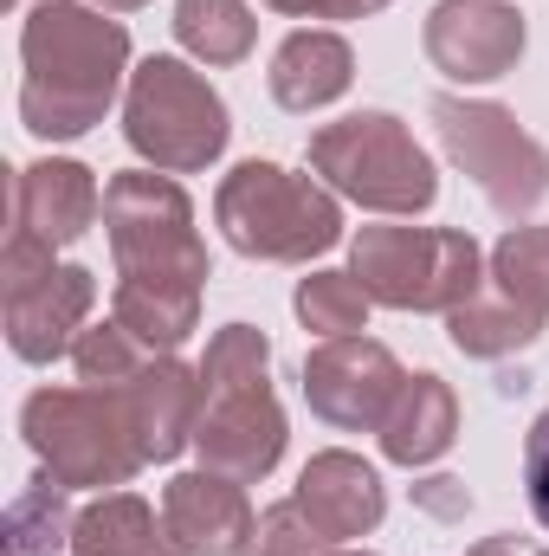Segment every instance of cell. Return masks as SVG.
Here are the masks:
<instances>
[{
	"instance_id": "cell-34",
	"label": "cell",
	"mask_w": 549,
	"mask_h": 556,
	"mask_svg": "<svg viewBox=\"0 0 549 556\" xmlns=\"http://www.w3.org/2000/svg\"><path fill=\"white\" fill-rule=\"evenodd\" d=\"M323 556H375V551H323Z\"/></svg>"
},
{
	"instance_id": "cell-15",
	"label": "cell",
	"mask_w": 549,
	"mask_h": 556,
	"mask_svg": "<svg viewBox=\"0 0 549 556\" xmlns=\"http://www.w3.org/2000/svg\"><path fill=\"white\" fill-rule=\"evenodd\" d=\"M104 214V188L85 162H65V155H39L13 175V227L20 233H39L46 247H72L98 227Z\"/></svg>"
},
{
	"instance_id": "cell-31",
	"label": "cell",
	"mask_w": 549,
	"mask_h": 556,
	"mask_svg": "<svg viewBox=\"0 0 549 556\" xmlns=\"http://www.w3.org/2000/svg\"><path fill=\"white\" fill-rule=\"evenodd\" d=\"M266 7L284 13V20H369L388 0H266Z\"/></svg>"
},
{
	"instance_id": "cell-24",
	"label": "cell",
	"mask_w": 549,
	"mask_h": 556,
	"mask_svg": "<svg viewBox=\"0 0 549 556\" xmlns=\"http://www.w3.org/2000/svg\"><path fill=\"white\" fill-rule=\"evenodd\" d=\"M369 304L375 298L362 291L356 273H310L297 278V298H291L297 324L317 330V337H362L369 330Z\"/></svg>"
},
{
	"instance_id": "cell-8",
	"label": "cell",
	"mask_w": 549,
	"mask_h": 556,
	"mask_svg": "<svg viewBox=\"0 0 549 556\" xmlns=\"http://www.w3.org/2000/svg\"><path fill=\"white\" fill-rule=\"evenodd\" d=\"M433 130H439V149L452 155L459 175L478 181V194L518 220V214H537L549 201V142H537L505 104H485V98H452L439 91L426 104Z\"/></svg>"
},
{
	"instance_id": "cell-36",
	"label": "cell",
	"mask_w": 549,
	"mask_h": 556,
	"mask_svg": "<svg viewBox=\"0 0 549 556\" xmlns=\"http://www.w3.org/2000/svg\"><path fill=\"white\" fill-rule=\"evenodd\" d=\"M537 556H549V551H537Z\"/></svg>"
},
{
	"instance_id": "cell-26",
	"label": "cell",
	"mask_w": 549,
	"mask_h": 556,
	"mask_svg": "<svg viewBox=\"0 0 549 556\" xmlns=\"http://www.w3.org/2000/svg\"><path fill=\"white\" fill-rule=\"evenodd\" d=\"M246 382H272V337L253 324H227L214 330L207 356H201V389H246Z\"/></svg>"
},
{
	"instance_id": "cell-18",
	"label": "cell",
	"mask_w": 549,
	"mask_h": 556,
	"mask_svg": "<svg viewBox=\"0 0 549 556\" xmlns=\"http://www.w3.org/2000/svg\"><path fill=\"white\" fill-rule=\"evenodd\" d=\"M375 440H382V453L395 466H433V459H446L452 440H459V395L433 369H420V376L401 382V395L388 402Z\"/></svg>"
},
{
	"instance_id": "cell-6",
	"label": "cell",
	"mask_w": 549,
	"mask_h": 556,
	"mask_svg": "<svg viewBox=\"0 0 549 556\" xmlns=\"http://www.w3.org/2000/svg\"><path fill=\"white\" fill-rule=\"evenodd\" d=\"M349 273L388 311H459L478 278L485 253L459 227H362L349 240Z\"/></svg>"
},
{
	"instance_id": "cell-28",
	"label": "cell",
	"mask_w": 549,
	"mask_h": 556,
	"mask_svg": "<svg viewBox=\"0 0 549 556\" xmlns=\"http://www.w3.org/2000/svg\"><path fill=\"white\" fill-rule=\"evenodd\" d=\"M323 551H330V538L304 518V505L297 498H278V505H266L253 518V538H246L240 556H323Z\"/></svg>"
},
{
	"instance_id": "cell-27",
	"label": "cell",
	"mask_w": 549,
	"mask_h": 556,
	"mask_svg": "<svg viewBox=\"0 0 549 556\" xmlns=\"http://www.w3.org/2000/svg\"><path fill=\"white\" fill-rule=\"evenodd\" d=\"M149 356H155V350H149V343H137L117 317H111V324H91V330L72 343L78 382H91V389H117V382H130Z\"/></svg>"
},
{
	"instance_id": "cell-2",
	"label": "cell",
	"mask_w": 549,
	"mask_h": 556,
	"mask_svg": "<svg viewBox=\"0 0 549 556\" xmlns=\"http://www.w3.org/2000/svg\"><path fill=\"white\" fill-rule=\"evenodd\" d=\"M214 220L233 253L266 266H310L343 240V201L317 175H291L259 155L214 188Z\"/></svg>"
},
{
	"instance_id": "cell-12",
	"label": "cell",
	"mask_w": 549,
	"mask_h": 556,
	"mask_svg": "<svg viewBox=\"0 0 549 556\" xmlns=\"http://www.w3.org/2000/svg\"><path fill=\"white\" fill-rule=\"evenodd\" d=\"M91 304H98V273L91 266H52L46 278H33L20 291H0L7 350L20 363H59L85 337Z\"/></svg>"
},
{
	"instance_id": "cell-9",
	"label": "cell",
	"mask_w": 549,
	"mask_h": 556,
	"mask_svg": "<svg viewBox=\"0 0 549 556\" xmlns=\"http://www.w3.org/2000/svg\"><path fill=\"white\" fill-rule=\"evenodd\" d=\"M401 382H408V369L375 337H323L304 356V402L336 433H375L388 402L401 395Z\"/></svg>"
},
{
	"instance_id": "cell-29",
	"label": "cell",
	"mask_w": 549,
	"mask_h": 556,
	"mask_svg": "<svg viewBox=\"0 0 549 556\" xmlns=\"http://www.w3.org/2000/svg\"><path fill=\"white\" fill-rule=\"evenodd\" d=\"M524 492H531V511L549 531V408L531 420V440H524Z\"/></svg>"
},
{
	"instance_id": "cell-33",
	"label": "cell",
	"mask_w": 549,
	"mask_h": 556,
	"mask_svg": "<svg viewBox=\"0 0 549 556\" xmlns=\"http://www.w3.org/2000/svg\"><path fill=\"white\" fill-rule=\"evenodd\" d=\"M91 7H104V13H137V7H149V0H91Z\"/></svg>"
},
{
	"instance_id": "cell-1",
	"label": "cell",
	"mask_w": 549,
	"mask_h": 556,
	"mask_svg": "<svg viewBox=\"0 0 549 556\" xmlns=\"http://www.w3.org/2000/svg\"><path fill=\"white\" fill-rule=\"evenodd\" d=\"M20 65V124L39 142H78L111 117L130 78V26L91 0H33Z\"/></svg>"
},
{
	"instance_id": "cell-16",
	"label": "cell",
	"mask_w": 549,
	"mask_h": 556,
	"mask_svg": "<svg viewBox=\"0 0 549 556\" xmlns=\"http://www.w3.org/2000/svg\"><path fill=\"white\" fill-rule=\"evenodd\" d=\"M162 518L188 556H240L253 538V505L227 472H175L162 485Z\"/></svg>"
},
{
	"instance_id": "cell-19",
	"label": "cell",
	"mask_w": 549,
	"mask_h": 556,
	"mask_svg": "<svg viewBox=\"0 0 549 556\" xmlns=\"http://www.w3.org/2000/svg\"><path fill=\"white\" fill-rule=\"evenodd\" d=\"M72 556H188L168 518H155L137 492H98L78 525H72Z\"/></svg>"
},
{
	"instance_id": "cell-35",
	"label": "cell",
	"mask_w": 549,
	"mask_h": 556,
	"mask_svg": "<svg viewBox=\"0 0 549 556\" xmlns=\"http://www.w3.org/2000/svg\"><path fill=\"white\" fill-rule=\"evenodd\" d=\"M13 7H33V0H13Z\"/></svg>"
},
{
	"instance_id": "cell-11",
	"label": "cell",
	"mask_w": 549,
	"mask_h": 556,
	"mask_svg": "<svg viewBox=\"0 0 549 556\" xmlns=\"http://www.w3.org/2000/svg\"><path fill=\"white\" fill-rule=\"evenodd\" d=\"M194 453L207 472H227L240 485L272 479L284 459V408H278L272 382L214 389L201 408V427H194Z\"/></svg>"
},
{
	"instance_id": "cell-7",
	"label": "cell",
	"mask_w": 549,
	"mask_h": 556,
	"mask_svg": "<svg viewBox=\"0 0 549 556\" xmlns=\"http://www.w3.org/2000/svg\"><path fill=\"white\" fill-rule=\"evenodd\" d=\"M104 233L117 278H168V285H207V247L194 233V201L162 168H124L104 181Z\"/></svg>"
},
{
	"instance_id": "cell-10",
	"label": "cell",
	"mask_w": 549,
	"mask_h": 556,
	"mask_svg": "<svg viewBox=\"0 0 549 556\" xmlns=\"http://www.w3.org/2000/svg\"><path fill=\"white\" fill-rule=\"evenodd\" d=\"M426 59L439 78L452 85H491L505 72H518L524 46H531V26L511 0H439L426 13V33H420Z\"/></svg>"
},
{
	"instance_id": "cell-5",
	"label": "cell",
	"mask_w": 549,
	"mask_h": 556,
	"mask_svg": "<svg viewBox=\"0 0 549 556\" xmlns=\"http://www.w3.org/2000/svg\"><path fill=\"white\" fill-rule=\"evenodd\" d=\"M233 137V117H227V98L207 85V72H194L188 59H142L130 72V91H124V142L137 149L149 168L162 175H201L227 155Z\"/></svg>"
},
{
	"instance_id": "cell-22",
	"label": "cell",
	"mask_w": 549,
	"mask_h": 556,
	"mask_svg": "<svg viewBox=\"0 0 549 556\" xmlns=\"http://www.w3.org/2000/svg\"><path fill=\"white\" fill-rule=\"evenodd\" d=\"M175 39L188 59L201 65H240L253 59V39H259V20L246 0H175Z\"/></svg>"
},
{
	"instance_id": "cell-13",
	"label": "cell",
	"mask_w": 549,
	"mask_h": 556,
	"mask_svg": "<svg viewBox=\"0 0 549 556\" xmlns=\"http://www.w3.org/2000/svg\"><path fill=\"white\" fill-rule=\"evenodd\" d=\"M111 395L124 402V420H130V433H137L149 466H168L181 446H194L207 389H201V369H188L181 356H149L137 376L117 382Z\"/></svg>"
},
{
	"instance_id": "cell-14",
	"label": "cell",
	"mask_w": 549,
	"mask_h": 556,
	"mask_svg": "<svg viewBox=\"0 0 549 556\" xmlns=\"http://www.w3.org/2000/svg\"><path fill=\"white\" fill-rule=\"evenodd\" d=\"M304 518L330 538V544H349V538H369L382 518H388V485L382 472L349 453V446H330V453H310L304 472H297V492Z\"/></svg>"
},
{
	"instance_id": "cell-23",
	"label": "cell",
	"mask_w": 549,
	"mask_h": 556,
	"mask_svg": "<svg viewBox=\"0 0 549 556\" xmlns=\"http://www.w3.org/2000/svg\"><path fill=\"white\" fill-rule=\"evenodd\" d=\"M72 525L78 511L65 505V485L39 466V479H26L7 505V538H13V556H59L72 551Z\"/></svg>"
},
{
	"instance_id": "cell-30",
	"label": "cell",
	"mask_w": 549,
	"mask_h": 556,
	"mask_svg": "<svg viewBox=\"0 0 549 556\" xmlns=\"http://www.w3.org/2000/svg\"><path fill=\"white\" fill-rule=\"evenodd\" d=\"M413 505H420L426 518H446V525H452V518H465V511H472V492H465L459 479L433 472V479H420V485H413Z\"/></svg>"
},
{
	"instance_id": "cell-25",
	"label": "cell",
	"mask_w": 549,
	"mask_h": 556,
	"mask_svg": "<svg viewBox=\"0 0 549 556\" xmlns=\"http://www.w3.org/2000/svg\"><path fill=\"white\" fill-rule=\"evenodd\" d=\"M491 278L511 304L549 317V227H511L498 247H491Z\"/></svg>"
},
{
	"instance_id": "cell-21",
	"label": "cell",
	"mask_w": 549,
	"mask_h": 556,
	"mask_svg": "<svg viewBox=\"0 0 549 556\" xmlns=\"http://www.w3.org/2000/svg\"><path fill=\"white\" fill-rule=\"evenodd\" d=\"M446 337H452V350L459 356H478V363H505V356H518V350H531L537 337H544V317L537 311H524V304H511L505 291H472L459 311H446Z\"/></svg>"
},
{
	"instance_id": "cell-3",
	"label": "cell",
	"mask_w": 549,
	"mask_h": 556,
	"mask_svg": "<svg viewBox=\"0 0 549 556\" xmlns=\"http://www.w3.org/2000/svg\"><path fill=\"white\" fill-rule=\"evenodd\" d=\"M304 155H310V175L330 194H343L369 214H426L439 201L433 155L388 111H356V117H336V124L310 130Z\"/></svg>"
},
{
	"instance_id": "cell-20",
	"label": "cell",
	"mask_w": 549,
	"mask_h": 556,
	"mask_svg": "<svg viewBox=\"0 0 549 556\" xmlns=\"http://www.w3.org/2000/svg\"><path fill=\"white\" fill-rule=\"evenodd\" d=\"M111 317H117L137 343H149L155 356H175V350L201 330V291H194V285H168V278H117Z\"/></svg>"
},
{
	"instance_id": "cell-4",
	"label": "cell",
	"mask_w": 549,
	"mask_h": 556,
	"mask_svg": "<svg viewBox=\"0 0 549 556\" xmlns=\"http://www.w3.org/2000/svg\"><path fill=\"white\" fill-rule=\"evenodd\" d=\"M20 433L33 459L65 485V492H124L142 466V446L124 420V402L111 389H33L20 408Z\"/></svg>"
},
{
	"instance_id": "cell-17",
	"label": "cell",
	"mask_w": 549,
	"mask_h": 556,
	"mask_svg": "<svg viewBox=\"0 0 549 556\" xmlns=\"http://www.w3.org/2000/svg\"><path fill=\"white\" fill-rule=\"evenodd\" d=\"M266 85H272L278 111L310 117V111L336 104V98L356 85V52H349V39L330 33V26H297V33H284V46L272 52Z\"/></svg>"
},
{
	"instance_id": "cell-32",
	"label": "cell",
	"mask_w": 549,
	"mask_h": 556,
	"mask_svg": "<svg viewBox=\"0 0 549 556\" xmlns=\"http://www.w3.org/2000/svg\"><path fill=\"white\" fill-rule=\"evenodd\" d=\"M465 556H537V544H524V538H485V544H472Z\"/></svg>"
}]
</instances>
